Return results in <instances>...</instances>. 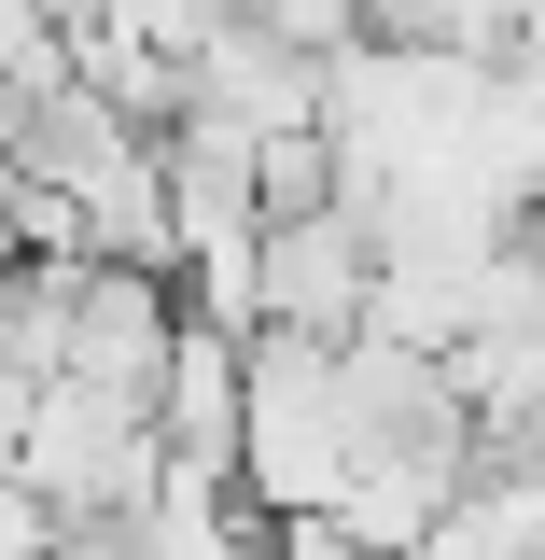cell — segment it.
I'll return each instance as SVG.
<instances>
[{
  "label": "cell",
  "mask_w": 545,
  "mask_h": 560,
  "mask_svg": "<svg viewBox=\"0 0 545 560\" xmlns=\"http://www.w3.org/2000/svg\"><path fill=\"white\" fill-rule=\"evenodd\" d=\"M238 28H266V43H294V57H336L349 0H238Z\"/></svg>",
  "instance_id": "2"
},
{
  "label": "cell",
  "mask_w": 545,
  "mask_h": 560,
  "mask_svg": "<svg viewBox=\"0 0 545 560\" xmlns=\"http://www.w3.org/2000/svg\"><path fill=\"white\" fill-rule=\"evenodd\" d=\"M378 294V224L349 197L252 224V337H349Z\"/></svg>",
  "instance_id": "1"
}]
</instances>
